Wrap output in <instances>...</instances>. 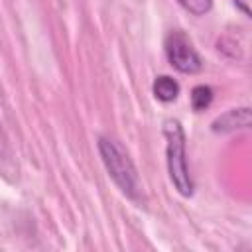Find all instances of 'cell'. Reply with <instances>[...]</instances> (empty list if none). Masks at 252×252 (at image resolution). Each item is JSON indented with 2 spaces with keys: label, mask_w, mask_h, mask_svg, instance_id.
Returning a JSON list of instances; mask_svg holds the SVG:
<instances>
[{
  "label": "cell",
  "mask_w": 252,
  "mask_h": 252,
  "mask_svg": "<svg viewBox=\"0 0 252 252\" xmlns=\"http://www.w3.org/2000/svg\"><path fill=\"white\" fill-rule=\"evenodd\" d=\"M98 152L102 158V163L112 177V181L120 187V191L130 199H140V177L134 167V161L130 159L128 152L122 148V144L114 138L100 136L98 138Z\"/></svg>",
  "instance_id": "cell-1"
},
{
  "label": "cell",
  "mask_w": 252,
  "mask_h": 252,
  "mask_svg": "<svg viewBox=\"0 0 252 252\" xmlns=\"http://www.w3.org/2000/svg\"><path fill=\"white\" fill-rule=\"evenodd\" d=\"M163 136L167 140L165 146V156H167V171L173 187L177 189L179 195L191 197L193 195V181L189 175L187 167V158H185V134L183 128L177 120H165L163 126Z\"/></svg>",
  "instance_id": "cell-2"
},
{
  "label": "cell",
  "mask_w": 252,
  "mask_h": 252,
  "mask_svg": "<svg viewBox=\"0 0 252 252\" xmlns=\"http://www.w3.org/2000/svg\"><path fill=\"white\" fill-rule=\"evenodd\" d=\"M163 49H165V57H167L169 65L173 69H177L179 73L191 75V73H199L203 69V61H201L197 49L193 47L191 39L181 30H171L165 35Z\"/></svg>",
  "instance_id": "cell-3"
},
{
  "label": "cell",
  "mask_w": 252,
  "mask_h": 252,
  "mask_svg": "<svg viewBox=\"0 0 252 252\" xmlns=\"http://www.w3.org/2000/svg\"><path fill=\"white\" fill-rule=\"evenodd\" d=\"M250 122H252L250 108L242 106V108H232V110L220 114L219 118H215L213 124H211V130L224 134V132H234V130L250 128Z\"/></svg>",
  "instance_id": "cell-4"
},
{
  "label": "cell",
  "mask_w": 252,
  "mask_h": 252,
  "mask_svg": "<svg viewBox=\"0 0 252 252\" xmlns=\"http://www.w3.org/2000/svg\"><path fill=\"white\" fill-rule=\"evenodd\" d=\"M152 91H154V96L161 102H171L177 98L179 94V85L175 79H171L169 75H159L156 77L154 85H152Z\"/></svg>",
  "instance_id": "cell-5"
},
{
  "label": "cell",
  "mask_w": 252,
  "mask_h": 252,
  "mask_svg": "<svg viewBox=\"0 0 252 252\" xmlns=\"http://www.w3.org/2000/svg\"><path fill=\"white\" fill-rule=\"evenodd\" d=\"M213 102V89L207 85H197L191 91V106L195 112H201L205 108H209V104Z\"/></svg>",
  "instance_id": "cell-6"
},
{
  "label": "cell",
  "mask_w": 252,
  "mask_h": 252,
  "mask_svg": "<svg viewBox=\"0 0 252 252\" xmlns=\"http://www.w3.org/2000/svg\"><path fill=\"white\" fill-rule=\"evenodd\" d=\"M175 2L193 16H205L213 8V0H175Z\"/></svg>",
  "instance_id": "cell-7"
},
{
  "label": "cell",
  "mask_w": 252,
  "mask_h": 252,
  "mask_svg": "<svg viewBox=\"0 0 252 252\" xmlns=\"http://www.w3.org/2000/svg\"><path fill=\"white\" fill-rule=\"evenodd\" d=\"M234 6H236L244 16L250 18V14H252V12H250V0H234Z\"/></svg>",
  "instance_id": "cell-8"
}]
</instances>
